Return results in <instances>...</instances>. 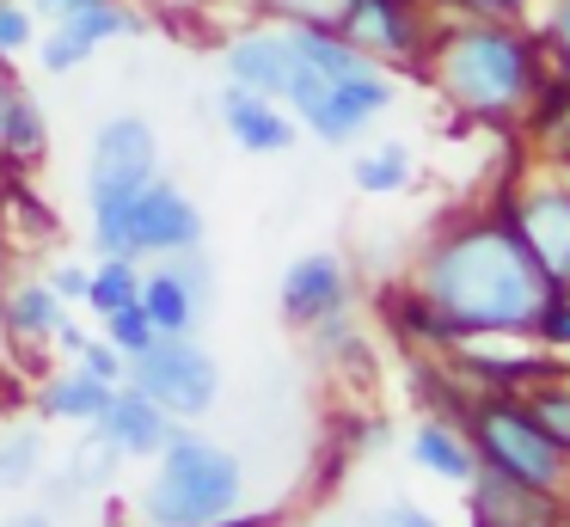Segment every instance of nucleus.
Masks as SVG:
<instances>
[{
    "instance_id": "f257e3e1",
    "label": "nucleus",
    "mask_w": 570,
    "mask_h": 527,
    "mask_svg": "<svg viewBox=\"0 0 570 527\" xmlns=\"http://www.w3.org/2000/svg\"><path fill=\"white\" fill-rule=\"evenodd\" d=\"M405 289L423 294L435 313L448 319L454 338H479V331H533L540 306L552 301V282L509 227L497 203L460 208V215L435 221V233L417 245L405 270Z\"/></svg>"
},
{
    "instance_id": "f03ea898",
    "label": "nucleus",
    "mask_w": 570,
    "mask_h": 527,
    "mask_svg": "<svg viewBox=\"0 0 570 527\" xmlns=\"http://www.w3.org/2000/svg\"><path fill=\"white\" fill-rule=\"evenodd\" d=\"M417 74L454 117L521 135L552 61L528 19H435Z\"/></svg>"
},
{
    "instance_id": "7ed1b4c3",
    "label": "nucleus",
    "mask_w": 570,
    "mask_h": 527,
    "mask_svg": "<svg viewBox=\"0 0 570 527\" xmlns=\"http://www.w3.org/2000/svg\"><path fill=\"white\" fill-rule=\"evenodd\" d=\"M246 502V466L234 448H222L215 436L178 423L173 441L154 453V472L141 485L136 509L141 527H215L227 515H239Z\"/></svg>"
},
{
    "instance_id": "20e7f679",
    "label": "nucleus",
    "mask_w": 570,
    "mask_h": 527,
    "mask_svg": "<svg viewBox=\"0 0 570 527\" xmlns=\"http://www.w3.org/2000/svg\"><path fill=\"white\" fill-rule=\"evenodd\" d=\"M460 429L472 441V460L515 478L546 497H570V453L546 436V423L528 411V399L509 387H479L460 404Z\"/></svg>"
},
{
    "instance_id": "39448f33",
    "label": "nucleus",
    "mask_w": 570,
    "mask_h": 527,
    "mask_svg": "<svg viewBox=\"0 0 570 527\" xmlns=\"http://www.w3.org/2000/svg\"><path fill=\"white\" fill-rule=\"evenodd\" d=\"M203 245V208L166 172H154L129 203L92 208V252L99 257H173Z\"/></svg>"
},
{
    "instance_id": "423d86ee",
    "label": "nucleus",
    "mask_w": 570,
    "mask_h": 527,
    "mask_svg": "<svg viewBox=\"0 0 570 527\" xmlns=\"http://www.w3.org/2000/svg\"><path fill=\"white\" fill-rule=\"evenodd\" d=\"M124 380L136 392H148V399L160 404L166 417H178V423H197L215 404V392H222V368H215V355L197 343V331H185V338H154L148 350L129 355Z\"/></svg>"
},
{
    "instance_id": "0eeeda50",
    "label": "nucleus",
    "mask_w": 570,
    "mask_h": 527,
    "mask_svg": "<svg viewBox=\"0 0 570 527\" xmlns=\"http://www.w3.org/2000/svg\"><path fill=\"white\" fill-rule=\"evenodd\" d=\"M497 208L521 233V245L546 270V282L570 289V184L558 172H521L515 184L497 191Z\"/></svg>"
},
{
    "instance_id": "6e6552de",
    "label": "nucleus",
    "mask_w": 570,
    "mask_h": 527,
    "mask_svg": "<svg viewBox=\"0 0 570 527\" xmlns=\"http://www.w3.org/2000/svg\"><path fill=\"white\" fill-rule=\"evenodd\" d=\"M160 172V135L148 117L117 110L92 129V154H87V208L105 203H129L141 184Z\"/></svg>"
},
{
    "instance_id": "1a4fd4ad",
    "label": "nucleus",
    "mask_w": 570,
    "mask_h": 527,
    "mask_svg": "<svg viewBox=\"0 0 570 527\" xmlns=\"http://www.w3.org/2000/svg\"><path fill=\"white\" fill-rule=\"evenodd\" d=\"M337 31L381 68H417L435 19H430V0H350Z\"/></svg>"
},
{
    "instance_id": "9d476101",
    "label": "nucleus",
    "mask_w": 570,
    "mask_h": 527,
    "mask_svg": "<svg viewBox=\"0 0 570 527\" xmlns=\"http://www.w3.org/2000/svg\"><path fill=\"white\" fill-rule=\"evenodd\" d=\"M141 313H148V325L160 331V338H185V331L203 325V313H209L215 301V276H209V257L197 252H173L160 257L154 270H141Z\"/></svg>"
},
{
    "instance_id": "9b49d317",
    "label": "nucleus",
    "mask_w": 570,
    "mask_h": 527,
    "mask_svg": "<svg viewBox=\"0 0 570 527\" xmlns=\"http://www.w3.org/2000/svg\"><path fill=\"white\" fill-rule=\"evenodd\" d=\"M393 98H399L393 68H368V74H350V80H332L295 123H301L307 135H320L325 147H350L356 135L374 129V117H381Z\"/></svg>"
},
{
    "instance_id": "f8f14e48",
    "label": "nucleus",
    "mask_w": 570,
    "mask_h": 527,
    "mask_svg": "<svg viewBox=\"0 0 570 527\" xmlns=\"http://www.w3.org/2000/svg\"><path fill=\"white\" fill-rule=\"evenodd\" d=\"M222 68H227V86H246V92H264V98H276V105H283L288 74H295V43H288V25L246 19L239 31H227Z\"/></svg>"
},
{
    "instance_id": "ddd939ff",
    "label": "nucleus",
    "mask_w": 570,
    "mask_h": 527,
    "mask_svg": "<svg viewBox=\"0 0 570 527\" xmlns=\"http://www.w3.org/2000/svg\"><path fill=\"white\" fill-rule=\"evenodd\" d=\"M276 301H283L288 325L307 331V325H320V319H332V313H350V301H356V276H350V264L337 252H301L295 264L283 270Z\"/></svg>"
},
{
    "instance_id": "4468645a",
    "label": "nucleus",
    "mask_w": 570,
    "mask_h": 527,
    "mask_svg": "<svg viewBox=\"0 0 570 527\" xmlns=\"http://www.w3.org/2000/svg\"><path fill=\"white\" fill-rule=\"evenodd\" d=\"M92 429H99L105 441H111L124 460H154V453L173 441L178 417H166L160 404L148 399V392H136L124 380V387H111V399H105V411L92 417Z\"/></svg>"
},
{
    "instance_id": "2eb2a0df",
    "label": "nucleus",
    "mask_w": 570,
    "mask_h": 527,
    "mask_svg": "<svg viewBox=\"0 0 570 527\" xmlns=\"http://www.w3.org/2000/svg\"><path fill=\"white\" fill-rule=\"evenodd\" d=\"M222 129L239 154H288L301 135V123L288 117V105L264 92H246V86H227L222 92Z\"/></svg>"
},
{
    "instance_id": "dca6fc26",
    "label": "nucleus",
    "mask_w": 570,
    "mask_h": 527,
    "mask_svg": "<svg viewBox=\"0 0 570 527\" xmlns=\"http://www.w3.org/2000/svg\"><path fill=\"white\" fill-rule=\"evenodd\" d=\"M466 497H472V527H533L546 509L564 502V497H546V490L515 485V478L491 472V466H479V472L466 478Z\"/></svg>"
},
{
    "instance_id": "f3484780",
    "label": "nucleus",
    "mask_w": 570,
    "mask_h": 527,
    "mask_svg": "<svg viewBox=\"0 0 570 527\" xmlns=\"http://www.w3.org/2000/svg\"><path fill=\"white\" fill-rule=\"evenodd\" d=\"M68 306L56 301V289L43 276H19L0 289V331H7V343H19V350H43V343L56 338V325H62Z\"/></svg>"
},
{
    "instance_id": "a211bd4d",
    "label": "nucleus",
    "mask_w": 570,
    "mask_h": 527,
    "mask_svg": "<svg viewBox=\"0 0 570 527\" xmlns=\"http://www.w3.org/2000/svg\"><path fill=\"white\" fill-rule=\"evenodd\" d=\"M411 460H417L430 478H442V485H466V478L479 472L460 417H423V423L411 429Z\"/></svg>"
},
{
    "instance_id": "6ab92c4d",
    "label": "nucleus",
    "mask_w": 570,
    "mask_h": 527,
    "mask_svg": "<svg viewBox=\"0 0 570 527\" xmlns=\"http://www.w3.org/2000/svg\"><path fill=\"white\" fill-rule=\"evenodd\" d=\"M105 399H111V387H105V380H92V374H80V368L68 362V368H56V374H43V387H38V417L87 429L92 417L105 411Z\"/></svg>"
},
{
    "instance_id": "aec40b11",
    "label": "nucleus",
    "mask_w": 570,
    "mask_h": 527,
    "mask_svg": "<svg viewBox=\"0 0 570 527\" xmlns=\"http://www.w3.org/2000/svg\"><path fill=\"white\" fill-rule=\"evenodd\" d=\"M43 154H50V117H43V105L19 86L13 110H7V123H0V166L13 172V178H26Z\"/></svg>"
},
{
    "instance_id": "412c9836",
    "label": "nucleus",
    "mask_w": 570,
    "mask_h": 527,
    "mask_svg": "<svg viewBox=\"0 0 570 527\" xmlns=\"http://www.w3.org/2000/svg\"><path fill=\"white\" fill-rule=\"evenodd\" d=\"M350 178H356L362 196H399L417 184V159H411L405 141H381V147H362Z\"/></svg>"
},
{
    "instance_id": "4be33fe9",
    "label": "nucleus",
    "mask_w": 570,
    "mask_h": 527,
    "mask_svg": "<svg viewBox=\"0 0 570 527\" xmlns=\"http://www.w3.org/2000/svg\"><path fill=\"white\" fill-rule=\"evenodd\" d=\"M117 460H124V453L111 448V441L99 436V429L87 423V441H80L75 453H68V472L56 478V497H75V490H99V485H111V472H117Z\"/></svg>"
},
{
    "instance_id": "5701e85b",
    "label": "nucleus",
    "mask_w": 570,
    "mask_h": 527,
    "mask_svg": "<svg viewBox=\"0 0 570 527\" xmlns=\"http://www.w3.org/2000/svg\"><path fill=\"white\" fill-rule=\"evenodd\" d=\"M141 294V257H99L92 264V282H87V313H111V306H129Z\"/></svg>"
},
{
    "instance_id": "b1692460",
    "label": "nucleus",
    "mask_w": 570,
    "mask_h": 527,
    "mask_svg": "<svg viewBox=\"0 0 570 527\" xmlns=\"http://www.w3.org/2000/svg\"><path fill=\"white\" fill-rule=\"evenodd\" d=\"M521 399H528V411H533V417H540V423H546V436H552L558 448L570 453V362L558 368V374L533 380V387L521 392Z\"/></svg>"
},
{
    "instance_id": "393cba45",
    "label": "nucleus",
    "mask_w": 570,
    "mask_h": 527,
    "mask_svg": "<svg viewBox=\"0 0 570 527\" xmlns=\"http://www.w3.org/2000/svg\"><path fill=\"white\" fill-rule=\"evenodd\" d=\"M252 19L271 25H313V31H337L350 12V0H246Z\"/></svg>"
},
{
    "instance_id": "a878e982",
    "label": "nucleus",
    "mask_w": 570,
    "mask_h": 527,
    "mask_svg": "<svg viewBox=\"0 0 570 527\" xmlns=\"http://www.w3.org/2000/svg\"><path fill=\"white\" fill-rule=\"evenodd\" d=\"M43 472V436L38 429H7L0 436V490H26Z\"/></svg>"
},
{
    "instance_id": "bb28decb",
    "label": "nucleus",
    "mask_w": 570,
    "mask_h": 527,
    "mask_svg": "<svg viewBox=\"0 0 570 527\" xmlns=\"http://www.w3.org/2000/svg\"><path fill=\"white\" fill-rule=\"evenodd\" d=\"M528 25L540 31L546 43V61L570 80V0H533L528 7Z\"/></svg>"
},
{
    "instance_id": "cd10ccee",
    "label": "nucleus",
    "mask_w": 570,
    "mask_h": 527,
    "mask_svg": "<svg viewBox=\"0 0 570 527\" xmlns=\"http://www.w3.org/2000/svg\"><path fill=\"white\" fill-rule=\"evenodd\" d=\"M31 49H38V68L56 74V80H62V74H75L80 61L92 56V43L80 31H68V25H50V31L38 25V43H31Z\"/></svg>"
},
{
    "instance_id": "c85d7f7f",
    "label": "nucleus",
    "mask_w": 570,
    "mask_h": 527,
    "mask_svg": "<svg viewBox=\"0 0 570 527\" xmlns=\"http://www.w3.org/2000/svg\"><path fill=\"white\" fill-rule=\"evenodd\" d=\"M99 338H111L124 355H136V350H148L160 331L148 325V313H141V301H129V306H111V313H99Z\"/></svg>"
},
{
    "instance_id": "c756f323",
    "label": "nucleus",
    "mask_w": 570,
    "mask_h": 527,
    "mask_svg": "<svg viewBox=\"0 0 570 527\" xmlns=\"http://www.w3.org/2000/svg\"><path fill=\"white\" fill-rule=\"evenodd\" d=\"M38 43V12L26 0H0V61H19Z\"/></svg>"
},
{
    "instance_id": "7c9ffc66",
    "label": "nucleus",
    "mask_w": 570,
    "mask_h": 527,
    "mask_svg": "<svg viewBox=\"0 0 570 527\" xmlns=\"http://www.w3.org/2000/svg\"><path fill=\"white\" fill-rule=\"evenodd\" d=\"M533 0H430V19H528Z\"/></svg>"
},
{
    "instance_id": "2f4dec72",
    "label": "nucleus",
    "mask_w": 570,
    "mask_h": 527,
    "mask_svg": "<svg viewBox=\"0 0 570 527\" xmlns=\"http://www.w3.org/2000/svg\"><path fill=\"white\" fill-rule=\"evenodd\" d=\"M533 338H540L552 355H570V289H552V301L540 306V319H533Z\"/></svg>"
},
{
    "instance_id": "473e14b6",
    "label": "nucleus",
    "mask_w": 570,
    "mask_h": 527,
    "mask_svg": "<svg viewBox=\"0 0 570 527\" xmlns=\"http://www.w3.org/2000/svg\"><path fill=\"white\" fill-rule=\"evenodd\" d=\"M75 368H80V374H92V380H105V387H124V368H129V355L117 350L111 338H87V350L75 355Z\"/></svg>"
},
{
    "instance_id": "72a5a7b5",
    "label": "nucleus",
    "mask_w": 570,
    "mask_h": 527,
    "mask_svg": "<svg viewBox=\"0 0 570 527\" xmlns=\"http://www.w3.org/2000/svg\"><path fill=\"white\" fill-rule=\"evenodd\" d=\"M43 282L56 289V301H62V306H75V301H87L92 270H87V264H68V257H62V264H50V270H43Z\"/></svg>"
},
{
    "instance_id": "f704fd0d",
    "label": "nucleus",
    "mask_w": 570,
    "mask_h": 527,
    "mask_svg": "<svg viewBox=\"0 0 570 527\" xmlns=\"http://www.w3.org/2000/svg\"><path fill=\"white\" fill-rule=\"evenodd\" d=\"M368 527H442L430 509H417V502H386V509L368 515Z\"/></svg>"
},
{
    "instance_id": "c9c22d12",
    "label": "nucleus",
    "mask_w": 570,
    "mask_h": 527,
    "mask_svg": "<svg viewBox=\"0 0 570 527\" xmlns=\"http://www.w3.org/2000/svg\"><path fill=\"white\" fill-rule=\"evenodd\" d=\"M26 7L38 12V25H62V19H75V12L99 7V0H26Z\"/></svg>"
},
{
    "instance_id": "e433bc0d",
    "label": "nucleus",
    "mask_w": 570,
    "mask_h": 527,
    "mask_svg": "<svg viewBox=\"0 0 570 527\" xmlns=\"http://www.w3.org/2000/svg\"><path fill=\"white\" fill-rule=\"evenodd\" d=\"M87 338H92V331H87V325H80V319H75V313H62V325H56V338H50V343H56V350H62V355H68V362H75V355H80V350H87Z\"/></svg>"
},
{
    "instance_id": "4c0bfd02",
    "label": "nucleus",
    "mask_w": 570,
    "mask_h": 527,
    "mask_svg": "<svg viewBox=\"0 0 570 527\" xmlns=\"http://www.w3.org/2000/svg\"><path fill=\"white\" fill-rule=\"evenodd\" d=\"M13 98H19V74H13V61H0V123H7Z\"/></svg>"
},
{
    "instance_id": "58836bf2",
    "label": "nucleus",
    "mask_w": 570,
    "mask_h": 527,
    "mask_svg": "<svg viewBox=\"0 0 570 527\" xmlns=\"http://www.w3.org/2000/svg\"><path fill=\"white\" fill-rule=\"evenodd\" d=\"M533 527H570V497L558 502V509H546V515H540V521H533Z\"/></svg>"
},
{
    "instance_id": "ea45409f",
    "label": "nucleus",
    "mask_w": 570,
    "mask_h": 527,
    "mask_svg": "<svg viewBox=\"0 0 570 527\" xmlns=\"http://www.w3.org/2000/svg\"><path fill=\"white\" fill-rule=\"evenodd\" d=\"M0 527H50V515H43V509H26V515H13V521H0Z\"/></svg>"
},
{
    "instance_id": "a19ab883",
    "label": "nucleus",
    "mask_w": 570,
    "mask_h": 527,
    "mask_svg": "<svg viewBox=\"0 0 570 527\" xmlns=\"http://www.w3.org/2000/svg\"><path fill=\"white\" fill-rule=\"evenodd\" d=\"M552 172H558V178H564V184H570V147H564V154H558V159H552Z\"/></svg>"
},
{
    "instance_id": "79ce46f5",
    "label": "nucleus",
    "mask_w": 570,
    "mask_h": 527,
    "mask_svg": "<svg viewBox=\"0 0 570 527\" xmlns=\"http://www.w3.org/2000/svg\"><path fill=\"white\" fill-rule=\"evenodd\" d=\"M0 350H7V331H0Z\"/></svg>"
}]
</instances>
